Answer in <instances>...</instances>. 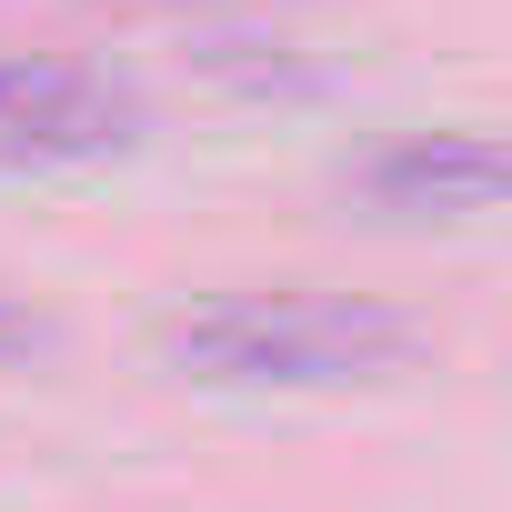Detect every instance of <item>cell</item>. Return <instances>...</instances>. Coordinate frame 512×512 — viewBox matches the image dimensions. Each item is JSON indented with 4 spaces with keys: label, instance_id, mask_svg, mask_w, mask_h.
Returning a JSON list of instances; mask_svg holds the SVG:
<instances>
[{
    "label": "cell",
    "instance_id": "obj_4",
    "mask_svg": "<svg viewBox=\"0 0 512 512\" xmlns=\"http://www.w3.org/2000/svg\"><path fill=\"white\" fill-rule=\"evenodd\" d=\"M121 11H251V0H121Z\"/></svg>",
    "mask_w": 512,
    "mask_h": 512
},
{
    "label": "cell",
    "instance_id": "obj_1",
    "mask_svg": "<svg viewBox=\"0 0 512 512\" xmlns=\"http://www.w3.org/2000/svg\"><path fill=\"white\" fill-rule=\"evenodd\" d=\"M412 352V322L342 292H221L161 322V362L191 382H362Z\"/></svg>",
    "mask_w": 512,
    "mask_h": 512
},
{
    "label": "cell",
    "instance_id": "obj_2",
    "mask_svg": "<svg viewBox=\"0 0 512 512\" xmlns=\"http://www.w3.org/2000/svg\"><path fill=\"white\" fill-rule=\"evenodd\" d=\"M141 131V101L91 61H0V171H81Z\"/></svg>",
    "mask_w": 512,
    "mask_h": 512
},
{
    "label": "cell",
    "instance_id": "obj_5",
    "mask_svg": "<svg viewBox=\"0 0 512 512\" xmlns=\"http://www.w3.org/2000/svg\"><path fill=\"white\" fill-rule=\"evenodd\" d=\"M11 342H21V312H0V352H11Z\"/></svg>",
    "mask_w": 512,
    "mask_h": 512
},
{
    "label": "cell",
    "instance_id": "obj_3",
    "mask_svg": "<svg viewBox=\"0 0 512 512\" xmlns=\"http://www.w3.org/2000/svg\"><path fill=\"white\" fill-rule=\"evenodd\" d=\"M362 191L382 211H502L512 201V131H402L362 161Z\"/></svg>",
    "mask_w": 512,
    "mask_h": 512
}]
</instances>
